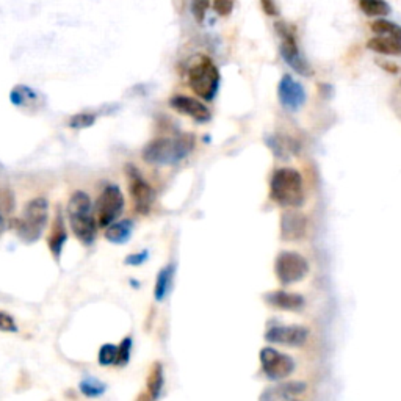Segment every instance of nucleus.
Here are the masks:
<instances>
[{
  "instance_id": "1",
  "label": "nucleus",
  "mask_w": 401,
  "mask_h": 401,
  "mask_svg": "<svg viewBox=\"0 0 401 401\" xmlns=\"http://www.w3.org/2000/svg\"><path fill=\"white\" fill-rule=\"evenodd\" d=\"M193 133H180L176 137H162L149 141L143 149V160L158 167L178 165L194 151Z\"/></svg>"
},
{
  "instance_id": "2",
  "label": "nucleus",
  "mask_w": 401,
  "mask_h": 401,
  "mask_svg": "<svg viewBox=\"0 0 401 401\" xmlns=\"http://www.w3.org/2000/svg\"><path fill=\"white\" fill-rule=\"evenodd\" d=\"M68 220L71 231L80 243L91 246L97 235L91 198L85 192H74L68 200Z\"/></svg>"
},
{
  "instance_id": "3",
  "label": "nucleus",
  "mask_w": 401,
  "mask_h": 401,
  "mask_svg": "<svg viewBox=\"0 0 401 401\" xmlns=\"http://www.w3.org/2000/svg\"><path fill=\"white\" fill-rule=\"evenodd\" d=\"M47 220H49V200L38 196L28 200L22 210V215L15 220L13 226L22 241L35 243L43 235Z\"/></svg>"
},
{
  "instance_id": "4",
  "label": "nucleus",
  "mask_w": 401,
  "mask_h": 401,
  "mask_svg": "<svg viewBox=\"0 0 401 401\" xmlns=\"http://www.w3.org/2000/svg\"><path fill=\"white\" fill-rule=\"evenodd\" d=\"M270 196L282 207H298L303 203V178L297 169L274 171L270 184Z\"/></svg>"
},
{
  "instance_id": "5",
  "label": "nucleus",
  "mask_w": 401,
  "mask_h": 401,
  "mask_svg": "<svg viewBox=\"0 0 401 401\" xmlns=\"http://www.w3.org/2000/svg\"><path fill=\"white\" fill-rule=\"evenodd\" d=\"M188 84L196 96L214 100L220 90V71L212 58L199 55L188 68Z\"/></svg>"
},
{
  "instance_id": "6",
  "label": "nucleus",
  "mask_w": 401,
  "mask_h": 401,
  "mask_svg": "<svg viewBox=\"0 0 401 401\" xmlns=\"http://www.w3.org/2000/svg\"><path fill=\"white\" fill-rule=\"evenodd\" d=\"M276 32H278L281 38L279 52H281L282 60H284L297 74L304 75V77H309V75L312 74V68L308 63V60L304 58V55L301 54L297 38H295V33L292 28L288 27L287 24L278 22L276 24Z\"/></svg>"
},
{
  "instance_id": "7",
  "label": "nucleus",
  "mask_w": 401,
  "mask_h": 401,
  "mask_svg": "<svg viewBox=\"0 0 401 401\" xmlns=\"http://www.w3.org/2000/svg\"><path fill=\"white\" fill-rule=\"evenodd\" d=\"M126 176L129 182V193L133 200L135 212L140 215H147L154 205L156 192L154 188L149 185L140 169L132 163L126 165Z\"/></svg>"
},
{
  "instance_id": "8",
  "label": "nucleus",
  "mask_w": 401,
  "mask_h": 401,
  "mask_svg": "<svg viewBox=\"0 0 401 401\" xmlns=\"http://www.w3.org/2000/svg\"><path fill=\"white\" fill-rule=\"evenodd\" d=\"M124 196L120 187L115 184L107 185L99 194L96 207H97V221L100 227H109L110 224L120 220L124 212Z\"/></svg>"
},
{
  "instance_id": "9",
  "label": "nucleus",
  "mask_w": 401,
  "mask_h": 401,
  "mask_svg": "<svg viewBox=\"0 0 401 401\" xmlns=\"http://www.w3.org/2000/svg\"><path fill=\"white\" fill-rule=\"evenodd\" d=\"M274 271L278 279L284 286L295 284L304 279L309 273V263L306 259L293 251H282L276 259Z\"/></svg>"
},
{
  "instance_id": "10",
  "label": "nucleus",
  "mask_w": 401,
  "mask_h": 401,
  "mask_svg": "<svg viewBox=\"0 0 401 401\" xmlns=\"http://www.w3.org/2000/svg\"><path fill=\"white\" fill-rule=\"evenodd\" d=\"M261 364L263 373L273 381L287 378L295 370V361L290 356L270 346L261 351Z\"/></svg>"
},
{
  "instance_id": "11",
  "label": "nucleus",
  "mask_w": 401,
  "mask_h": 401,
  "mask_svg": "<svg viewBox=\"0 0 401 401\" xmlns=\"http://www.w3.org/2000/svg\"><path fill=\"white\" fill-rule=\"evenodd\" d=\"M278 97L286 110L298 111L308 100V94H306L304 86L298 80L286 74L278 85Z\"/></svg>"
},
{
  "instance_id": "12",
  "label": "nucleus",
  "mask_w": 401,
  "mask_h": 401,
  "mask_svg": "<svg viewBox=\"0 0 401 401\" xmlns=\"http://www.w3.org/2000/svg\"><path fill=\"white\" fill-rule=\"evenodd\" d=\"M309 337V329L304 326H273L265 334V340L270 344L286 345V346H301L306 344Z\"/></svg>"
},
{
  "instance_id": "13",
  "label": "nucleus",
  "mask_w": 401,
  "mask_h": 401,
  "mask_svg": "<svg viewBox=\"0 0 401 401\" xmlns=\"http://www.w3.org/2000/svg\"><path fill=\"white\" fill-rule=\"evenodd\" d=\"M171 109H174L179 113L190 116L192 120L198 122H207L210 120V110L207 105L200 102V100L190 97V96H174L169 99Z\"/></svg>"
},
{
  "instance_id": "14",
  "label": "nucleus",
  "mask_w": 401,
  "mask_h": 401,
  "mask_svg": "<svg viewBox=\"0 0 401 401\" xmlns=\"http://www.w3.org/2000/svg\"><path fill=\"white\" fill-rule=\"evenodd\" d=\"M66 240H68L66 223H64L62 209H57L54 223H52V227H50V234H49V237H47V246H49V250L55 261H60Z\"/></svg>"
},
{
  "instance_id": "15",
  "label": "nucleus",
  "mask_w": 401,
  "mask_h": 401,
  "mask_svg": "<svg viewBox=\"0 0 401 401\" xmlns=\"http://www.w3.org/2000/svg\"><path fill=\"white\" fill-rule=\"evenodd\" d=\"M308 221L306 216L297 210H287L281 220V235L284 240H299L306 235Z\"/></svg>"
},
{
  "instance_id": "16",
  "label": "nucleus",
  "mask_w": 401,
  "mask_h": 401,
  "mask_svg": "<svg viewBox=\"0 0 401 401\" xmlns=\"http://www.w3.org/2000/svg\"><path fill=\"white\" fill-rule=\"evenodd\" d=\"M265 301L276 309L288 312H299L304 308V298L298 293H288L282 290L270 292L265 295Z\"/></svg>"
},
{
  "instance_id": "17",
  "label": "nucleus",
  "mask_w": 401,
  "mask_h": 401,
  "mask_svg": "<svg viewBox=\"0 0 401 401\" xmlns=\"http://www.w3.org/2000/svg\"><path fill=\"white\" fill-rule=\"evenodd\" d=\"M306 389V384L303 382H282V384L278 386H273L267 389L262 393V398L261 401H281V400H288L295 397V395L301 393Z\"/></svg>"
},
{
  "instance_id": "18",
  "label": "nucleus",
  "mask_w": 401,
  "mask_h": 401,
  "mask_svg": "<svg viewBox=\"0 0 401 401\" xmlns=\"http://www.w3.org/2000/svg\"><path fill=\"white\" fill-rule=\"evenodd\" d=\"M367 47L371 52H376V54L387 55V57H400L401 55V41L392 37H381V35H376L375 38H371Z\"/></svg>"
},
{
  "instance_id": "19",
  "label": "nucleus",
  "mask_w": 401,
  "mask_h": 401,
  "mask_svg": "<svg viewBox=\"0 0 401 401\" xmlns=\"http://www.w3.org/2000/svg\"><path fill=\"white\" fill-rule=\"evenodd\" d=\"M133 232V221L132 220H121L110 224L105 227V239L113 245H122L131 240Z\"/></svg>"
},
{
  "instance_id": "20",
  "label": "nucleus",
  "mask_w": 401,
  "mask_h": 401,
  "mask_svg": "<svg viewBox=\"0 0 401 401\" xmlns=\"http://www.w3.org/2000/svg\"><path fill=\"white\" fill-rule=\"evenodd\" d=\"M165 387V371L162 362H154L149 370L146 381V393L149 395L152 400H158L163 392Z\"/></svg>"
},
{
  "instance_id": "21",
  "label": "nucleus",
  "mask_w": 401,
  "mask_h": 401,
  "mask_svg": "<svg viewBox=\"0 0 401 401\" xmlns=\"http://www.w3.org/2000/svg\"><path fill=\"white\" fill-rule=\"evenodd\" d=\"M174 265L169 263L167 267H163L160 271H158L157 278H156V284H154V298L158 303L167 299L168 293L171 292V286H173V279H174Z\"/></svg>"
},
{
  "instance_id": "22",
  "label": "nucleus",
  "mask_w": 401,
  "mask_h": 401,
  "mask_svg": "<svg viewBox=\"0 0 401 401\" xmlns=\"http://www.w3.org/2000/svg\"><path fill=\"white\" fill-rule=\"evenodd\" d=\"M10 100L16 107H26V105H30L35 100H38V93L32 90L30 86L17 85L11 90Z\"/></svg>"
},
{
  "instance_id": "23",
  "label": "nucleus",
  "mask_w": 401,
  "mask_h": 401,
  "mask_svg": "<svg viewBox=\"0 0 401 401\" xmlns=\"http://www.w3.org/2000/svg\"><path fill=\"white\" fill-rule=\"evenodd\" d=\"M359 7L370 17H384L391 13V5L386 0H359Z\"/></svg>"
},
{
  "instance_id": "24",
  "label": "nucleus",
  "mask_w": 401,
  "mask_h": 401,
  "mask_svg": "<svg viewBox=\"0 0 401 401\" xmlns=\"http://www.w3.org/2000/svg\"><path fill=\"white\" fill-rule=\"evenodd\" d=\"M79 391L86 398H97L100 397V395L105 393V391H107V386L96 378H85L80 381Z\"/></svg>"
},
{
  "instance_id": "25",
  "label": "nucleus",
  "mask_w": 401,
  "mask_h": 401,
  "mask_svg": "<svg viewBox=\"0 0 401 401\" xmlns=\"http://www.w3.org/2000/svg\"><path fill=\"white\" fill-rule=\"evenodd\" d=\"M371 30L381 37H392L401 41V26L387 19H376L371 24Z\"/></svg>"
},
{
  "instance_id": "26",
  "label": "nucleus",
  "mask_w": 401,
  "mask_h": 401,
  "mask_svg": "<svg viewBox=\"0 0 401 401\" xmlns=\"http://www.w3.org/2000/svg\"><path fill=\"white\" fill-rule=\"evenodd\" d=\"M268 146L273 149V152L281 158H287L290 151L293 149V144H290L292 141L288 138H281V137H268L267 138Z\"/></svg>"
},
{
  "instance_id": "27",
  "label": "nucleus",
  "mask_w": 401,
  "mask_h": 401,
  "mask_svg": "<svg viewBox=\"0 0 401 401\" xmlns=\"http://www.w3.org/2000/svg\"><path fill=\"white\" fill-rule=\"evenodd\" d=\"M118 359V345L115 344H104L100 346L97 361L102 367H111V365H116Z\"/></svg>"
},
{
  "instance_id": "28",
  "label": "nucleus",
  "mask_w": 401,
  "mask_h": 401,
  "mask_svg": "<svg viewBox=\"0 0 401 401\" xmlns=\"http://www.w3.org/2000/svg\"><path fill=\"white\" fill-rule=\"evenodd\" d=\"M132 345H133V340L131 335H127V337H124L120 345H118V359H116V365L115 367H126L131 361V355H132Z\"/></svg>"
},
{
  "instance_id": "29",
  "label": "nucleus",
  "mask_w": 401,
  "mask_h": 401,
  "mask_svg": "<svg viewBox=\"0 0 401 401\" xmlns=\"http://www.w3.org/2000/svg\"><path fill=\"white\" fill-rule=\"evenodd\" d=\"M96 122V115L93 113H77L71 116L69 127L71 129H88Z\"/></svg>"
},
{
  "instance_id": "30",
  "label": "nucleus",
  "mask_w": 401,
  "mask_h": 401,
  "mask_svg": "<svg viewBox=\"0 0 401 401\" xmlns=\"http://www.w3.org/2000/svg\"><path fill=\"white\" fill-rule=\"evenodd\" d=\"M210 7L209 0H193L192 2V13L199 24H203L205 19V15H207V10Z\"/></svg>"
},
{
  "instance_id": "31",
  "label": "nucleus",
  "mask_w": 401,
  "mask_h": 401,
  "mask_svg": "<svg viewBox=\"0 0 401 401\" xmlns=\"http://www.w3.org/2000/svg\"><path fill=\"white\" fill-rule=\"evenodd\" d=\"M17 324L13 315H10L8 312L0 310V331L2 333H17Z\"/></svg>"
},
{
  "instance_id": "32",
  "label": "nucleus",
  "mask_w": 401,
  "mask_h": 401,
  "mask_svg": "<svg viewBox=\"0 0 401 401\" xmlns=\"http://www.w3.org/2000/svg\"><path fill=\"white\" fill-rule=\"evenodd\" d=\"M147 259H149V251L144 250V251L135 252V254H129L126 257V261H124V263L131 265V267H140V265H143Z\"/></svg>"
},
{
  "instance_id": "33",
  "label": "nucleus",
  "mask_w": 401,
  "mask_h": 401,
  "mask_svg": "<svg viewBox=\"0 0 401 401\" xmlns=\"http://www.w3.org/2000/svg\"><path fill=\"white\" fill-rule=\"evenodd\" d=\"M214 10L220 16H229L234 10V0H214Z\"/></svg>"
},
{
  "instance_id": "34",
  "label": "nucleus",
  "mask_w": 401,
  "mask_h": 401,
  "mask_svg": "<svg viewBox=\"0 0 401 401\" xmlns=\"http://www.w3.org/2000/svg\"><path fill=\"white\" fill-rule=\"evenodd\" d=\"M261 3H262L263 11L268 16H278L279 15V10H278V7H276L274 0H261Z\"/></svg>"
},
{
  "instance_id": "35",
  "label": "nucleus",
  "mask_w": 401,
  "mask_h": 401,
  "mask_svg": "<svg viewBox=\"0 0 401 401\" xmlns=\"http://www.w3.org/2000/svg\"><path fill=\"white\" fill-rule=\"evenodd\" d=\"M3 229H5V218L2 215V210H0V234H2Z\"/></svg>"
}]
</instances>
